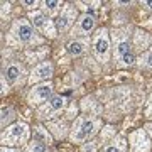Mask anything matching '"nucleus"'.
Here are the masks:
<instances>
[{
	"label": "nucleus",
	"instance_id": "obj_1",
	"mask_svg": "<svg viewBox=\"0 0 152 152\" xmlns=\"http://www.w3.org/2000/svg\"><path fill=\"white\" fill-rule=\"evenodd\" d=\"M102 129V120L95 115H80L75 118L69 130V139L73 144H83L91 139Z\"/></svg>",
	"mask_w": 152,
	"mask_h": 152
},
{
	"label": "nucleus",
	"instance_id": "obj_2",
	"mask_svg": "<svg viewBox=\"0 0 152 152\" xmlns=\"http://www.w3.org/2000/svg\"><path fill=\"white\" fill-rule=\"evenodd\" d=\"M10 34L15 37V41L22 46H39V44H42V37L39 36V32L34 29V26L27 19H17L14 20L10 27Z\"/></svg>",
	"mask_w": 152,
	"mask_h": 152
},
{
	"label": "nucleus",
	"instance_id": "obj_3",
	"mask_svg": "<svg viewBox=\"0 0 152 152\" xmlns=\"http://www.w3.org/2000/svg\"><path fill=\"white\" fill-rule=\"evenodd\" d=\"M31 129L26 122H15L2 130V147H17L27 145Z\"/></svg>",
	"mask_w": 152,
	"mask_h": 152
},
{
	"label": "nucleus",
	"instance_id": "obj_4",
	"mask_svg": "<svg viewBox=\"0 0 152 152\" xmlns=\"http://www.w3.org/2000/svg\"><path fill=\"white\" fill-rule=\"evenodd\" d=\"M91 49H93L95 58H96L102 64H107L110 61V36H108V31L105 27L98 29L96 32H95Z\"/></svg>",
	"mask_w": 152,
	"mask_h": 152
},
{
	"label": "nucleus",
	"instance_id": "obj_5",
	"mask_svg": "<svg viewBox=\"0 0 152 152\" xmlns=\"http://www.w3.org/2000/svg\"><path fill=\"white\" fill-rule=\"evenodd\" d=\"M115 41V59L117 64L125 68V66H132L135 63V54H134V49L132 44L129 41V37H118V34L113 36Z\"/></svg>",
	"mask_w": 152,
	"mask_h": 152
},
{
	"label": "nucleus",
	"instance_id": "obj_6",
	"mask_svg": "<svg viewBox=\"0 0 152 152\" xmlns=\"http://www.w3.org/2000/svg\"><path fill=\"white\" fill-rule=\"evenodd\" d=\"M29 22L32 24L34 29H36L39 34H42V36H46V37H49V39H54L56 34H58L56 24L51 20L46 14H42L41 10L29 12Z\"/></svg>",
	"mask_w": 152,
	"mask_h": 152
},
{
	"label": "nucleus",
	"instance_id": "obj_7",
	"mask_svg": "<svg viewBox=\"0 0 152 152\" xmlns=\"http://www.w3.org/2000/svg\"><path fill=\"white\" fill-rule=\"evenodd\" d=\"M54 91V86H53V83L51 81H46V83H41V85H34L31 88V91L27 95V102L29 105H32V107H41L44 105L46 102H49L51 98L54 96L53 95Z\"/></svg>",
	"mask_w": 152,
	"mask_h": 152
},
{
	"label": "nucleus",
	"instance_id": "obj_8",
	"mask_svg": "<svg viewBox=\"0 0 152 152\" xmlns=\"http://www.w3.org/2000/svg\"><path fill=\"white\" fill-rule=\"evenodd\" d=\"M78 19H80V15H78L76 7L73 4H64L61 14L56 19V27L61 32H66V31H69V29L75 27V20H78Z\"/></svg>",
	"mask_w": 152,
	"mask_h": 152
},
{
	"label": "nucleus",
	"instance_id": "obj_9",
	"mask_svg": "<svg viewBox=\"0 0 152 152\" xmlns=\"http://www.w3.org/2000/svg\"><path fill=\"white\" fill-rule=\"evenodd\" d=\"M64 105H66L64 96H61V95H54L49 102H46L44 105L39 107L37 113H39L41 118H53V117H56L61 110L64 108Z\"/></svg>",
	"mask_w": 152,
	"mask_h": 152
},
{
	"label": "nucleus",
	"instance_id": "obj_10",
	"mask_svg": "<svg viewBox=\"0 0 152 152\" xmlns=\"http://www.w3.org/2000/svg\"><path fill=\"white\" fill-rule=\"evenodd\" d=\"M129 145H130V152H151L152 144L151 139L147 137V132L139 129L129 135Z\"/></svg>",
	"mask_w": 152,
	"mask_h": 152
},
{
	"label": "nucleus",
	"instance_id": "obj_11",
	"mask_svg": "<svg viewBox=\"0 0 152 152\" xmlns=\"http://www.w3.org/2000/svg\"><path fill=\"white\" fill-rule=\"evenodd\" d=\"M54 75V66L51 61H42V63H39L32 71H31V75H29V83L34 85V83H39V81H49L51 78Z\"/></svg>",
	"mask_w": 152,
	"mask_h": 152
},
{
	"label": "nucleus",
	"instance_id": "obj_12",
	"mask_svg": "<svg viewBox=\"0 0 152 152\" xmlns=\"http://www.w3.org/2000/svg\"><path fill=\"white\" fill-rule=\"evenodd\" d=\"M95 24H96L95 15H91V14H81L80 19L76 20V26L71 29V34L73 36H88L95 29Z\"/></svg>",
	"mask_w": 152,
	"mask_h": 152
},
{
	"label": "nucleus",
	"instance_id": "obj_13",
	"mask_svg": "<svg viewBox=\"0 0 152 152\" xmlns=\"http://www.w3.org/2000/svg\"><path fill=\"white\" fill-rule=\"evenodd\" d=\"M24 75H26L24 66L17 64V63H10L5 69L2 71V76H4L9 83H12V85H17V83L22 80V76H24Z\"/></svg>",
	"mask_w": 152,
	"mask_h": 152
},
{
	"label": "nucleus",
	"instance_id": "obj_14",
	"mask_svg": "<svg viewBox=\"0 0 152 152\" xmlns=\"http://www.w3.org/2000/svg\"><path fill=\"white\" fill-rule=\"evenodd\" d=\"M63 7H64V4L61 0H44V2H41V12L46 14L49 19L59 15Z\"/></svg>",
	"mask_w": 152,
	"mask_h": 152
},
{
	"label": "nucleus",
	"instance_id": "obj_15",
	"mask_svg": "<svg viewBox=\"0 0 152 152\" xmlns=\"http://www.w3.org/2000/svg\"><path fill=\"white\" fill-rule=\"evenodd\" d=\"M88 48V39H73L71 42H68L66 49L71 56H81Z\"/></svg>",
	"mask_w": 152,
	"mask_h": 152
},
{
	"label": "nucleus",
	"instance_id": "obj_16",
	"mask_svg": "<svg viewBox=\"0 0 152 152\" xmlns=\"http://www.w3.org/2000/svg\"><path fill=\"white\" fill-rule=\"evenodd\" d=\"M127 151V142L124 137H115L112 142H108L103 147V152H125Z\"/></svg>",
	"mask_w": 152,
	"mask_h": 152
},
{
	"label": "nucleus",
	"instance_id": "obj_17",
	"mask_svg": "<svg viewBox=\"0 0 152 152\" xmlns=\"http://www.w3.org/2000/svg\"><path fill=\"white\" fill-rule=\"evenodd\" d=\"M34 139H37V140L44 142V144H51V135H49L48 129H44L41 125H36L34 127Z\"/></svg>",
	"mask_w": 152,
	"mask_h": 152
},
{
	"label": "nucleus",
	"instance_id": "obj_18",
	"mask_svg": "<svg viewBox=\"0 0 152 152\" xmlns=\"http://www.w3.org/2000/svg\"><path fill=\"white\" fill-rule=\"evenodd\" d=\"M24 152H48V144L37 140V139H32L26 145V151Z\"/></svg>",
	"mask_w": 152,
	"mask_h": 152
},
{
	"label": "nucleus",
	"instance_id": "obj_19",
	"mask_svg": "<svg viewBox=\"0 0 152 152\" xmlns=\"http://www.w3.org/2000/svg\"><path fill=\"white\" fill-rule=\"evenodd\" d=\"M12 118H14V110L4 107V108H2V127L7 129V127H9V122H10Z\"/></svg>",
	"mask_w": 152,
	"mask_h": 152
},
{
	"label": "nucleus",
	"instance_id": "obj_20",
	"mask_svg": "<svg viewBox=\"0 0 152 152\" xmlns=\"http://www.w3.org/2000/svg\"><path fill=\"white\" fill-rule=\"evenodd\" d=\"M140 64H142V66H145V68H152V48H151V49H147L145 53L142 54Z\"/></svg>",
	"mask_w": 152,
	"mask_h": 152
},
{
	"label": "nucleus",
	"instance_id": "obj_21",
	"mask_svg": "<svg viewBox=\"0 0 152 152\" xmlns=\"http://www.w3.org/2000/svg\"><path fill=\"white\" fill-rule=\"evenodd\" d=\"M20 4L26 7V9H29L31 12H32V9L37 10V5H41V2H36V0H22Z\"/></svg>",
	"mask_w": 152,
	"mask_h": 152
},
{
	"label": "nucleus",
	"instance_id": "obj_22",
	"mask_svg": "<svg viewBox=\"0 0 152 152\" xmlns=\"http://www.w3.org/2000/svg\"><path fill=\"white\" fill-rule=\"evenodd\" d=\"M7 83V80L2 76V96H5V93L9 91V85H5Z\"/></svg>",
	"mask_w": 152,
	"mask_h": 152
},
{
	"label": "nucleus",
	"instance_id": "obj_23",
	"mask_svg": "<svg viewBox=\"0 0 152 152\" xmlns=\"http://www.w3.org/2000/svg\"><path fill=\"white\" fill-rule=\"evenodd\" d=\"M142 7H145L147 10L152 12V2H142Z\"/></svg>",
	"mask_w": 152,
	"mask_h": 152
},
{
	"label": "nucleus",
	"instance_id": "obj_24",
	"mask_svg": "<svg viewBox=\"0 0 152 152\" xmlns=\"http://www.w3.org/2000/svg\"><path fill=\"white\" fill-rule=\"evenodd\" d=\"M2 152H19V151L14 149V147H2Z\"/></svg>",
	"mask_w": 152,
	"mask_h": 152
},
{
	"label": "nucleus",
	"instance_id": "obj_25",
	"mask_svg": "<svg viewBox=\"0 0 152 152\" xmlns=\"http://www.w3.org/2000/svg\"><path fill=\"white\" fill-rule=\"evenodd\" d=\"M145 132L151 135V139H152V124H147L145 125Z\"/></svg>",
	"mask_w": 152,
	"mask_h": 152
},
{
	"label": "nucleus",
	"instance_id": "obj_26",
	"mask_svg": "<svg viewBox=\"0 0 152 152\" xmlns=\"http://www.w3.org/2000/svg\"><path fill=\"white\" fill-rule=\"evenodd\" d=\"M149 105H151V107H152V98H151V103H149Z\"/></svg>",
	"mask_w": 152,
	"mask_h": 152
}]
</instances>
